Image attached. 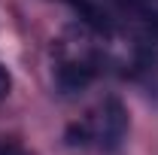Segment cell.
I'll return each mask as SVG.
<instances>
[{"label": "cell", "instance_id": "obj_1", "mask_svg": "<svg viewBox=\"0 0 158 155\" xmlns=\"http://www.w3.org/2000/svg\"><path fill=\"white\" fill-rule=\"evenodd\" d=\"M128 134V110L118 97H106L98 116V140L106 152H116Z\"/></svg>", "mask_w": 158, "mask_h": 155}, {"label": "cell", "instance_id": "obj_3", "mask_svg": "<svg viewBox=\"0 0 158 155\" xmlns=\"http://www.w3.org/2000/svg\"><path fill=\"white\" fill-rule=\"evenodd\" d=\"M9 88H12V76H9V70H6V67L0 64V100H6Z\"/></svg>", "mask_w": 158, "mask_h": 155}, {"label": "cell", "instance_id": "obj_4", "mask_svg": "<svg viewBox=\"0 0 158 155\" xmlns=\"http://www.w3.org/2000/svg\"><path fill=\"white\" fill-rule=\"evenodd\" d=\"M0 155H31V152L15 146V143H0Z\"/></svg>", "mask_w": 158, "mask_h": 155}, {"label": "cell", "instance_id": "obj_2", "mask_svg": "<svg viewBox=\"0 0 158 155\" xmlns=\"http://www.w3.org/2000/svg\"><path fill=\"white\" fill-rule=\"evenodd\" d=\"M94 76V67L88 64V61H64L58 67V85L64 91H79V88H85L88 82Z\"/></svg>", "mask_w": 158, "mask_h": 155}]
</instances>
